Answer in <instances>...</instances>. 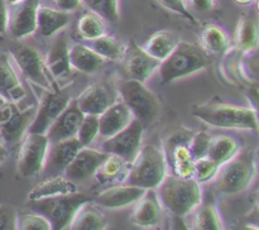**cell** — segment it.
Here are the masks:
<instances>
[{
	"label": "cell",
	"instance_id": "cell-1",
	"mask_svg": "<svg viewBox=\"0 0 259 230\" xmlns=\"http://www.w3.org/2000/svg\"><path fill=\"white\" fill-rule=\"evenodd\" d=\"M156 191L163 209L179 217L191 214L202 200L201 183L194 177L186 178L175 173H167Z\"/></svg>",
	"mask_w": 259,
	"mask_h": 230
},
{
	"label": "cell",
	"instance_id": "cell-2",
	"mask_svg": "<svg viewBox=\"0 0 259 230\" xmlns=\"http://www.w3.org/2000/svg\"><path fill=\"white\" fill-rule=\"evenodd\" d=\"M257 173V153L252 148L239 149L229 161L220 164L215 186L224 195H237L252 185Z\"/></svg>",
	"mask_w": 259,
	"mask_h": 230
},
{
	"label": "cell",
	"instance_id": "cell-3",
	"mask_svg": "<svg viewBox=\"0 0 259 230\" xmlns=\"http://www.w3.org/2000/svg\"><path fill=\"white\" fill-rule=\"evenodd\" d=\"M192 115L199 120L223 129L258 131L257 109L233 104H204L194 108Z\"/></svg>",
	"mask_w": 259,
	"mask_h": 230
},
{
	"label": "cell",
	"instance_id": "cell-4",
	"mask_svg": "<svg viewBox=\"0 0 259 230\" xmlns=\"http://www.w3.org/2000/svg\"><path fill=\"white\" fill-rule=\"evenodd\" d=\"M207 65L206 53L190 42H177L171 53L161 61L158 67L162 83H171L204 70Z\"/></svg>",
	"mask_w": 259,
	"mask_h": 230
},
{
	"label": "cell",
	"instance_id": "cell-5",
	"mask_svg": "<svg viewBox=\"0 0 259 230\" xmlns=\"http://www.w3.org/2000/svg\"><path fill=\"white\" fill-rule=\"evenodd\" d=\"M167 173H168V166L163 151L151 144H147L142 146L136 158L129 164L125 179L126 183L136 185L146 190H156Z\"/></svg>",
	"mask_w": 259,
	"mask_h": 230
},
{
	"label": "cell",
	"instance_id": "cell-6",
	"mask_svg": "<svg viewBox=\"0 0 259 230\" xmlns=\"http://www.w3.org/2000/svg\"><path fill=\"white\" fill-rule=\"evenodd\" d=\"M116 91L120 100L132 111L134 119L143 125H151L158 119L161 104L156 94L147 87L144 82L133 78L121 80L116 85Z\"/></svg>",
	"mask_w": 259,
	"mask_h": 230
},
{
	"label": "cell",
	"instance_id": "cell-7",
	"mask_svg": "<svg viewBox=\"0 0 259 230\" xmlns=\"http://www.w3.org/2000/svg\"><path fill=\"white\" fill-rule=\"evenodd\" d=\"M93 200L89 195L77 191L68 195L46 197L28 201V209L40 212L50 220L52 230L68 229L81 205Z\"/></svg>",
	"mask_w": 259,
	"mask_h": 230
},
{
	"label": "cell",
	"instance_id": "cell-8",
	"mask_svg": "<svg viewBox=\"0 0 259 230\" xmlns=\"http://www.w3.org/2000/svg\"><path fill=\"white\" fill-rule=\"evenodd\" d=\"M9 55L27 80L46 91L53 90L45 60L34 45L24 42L14 43L10 45Z\"/></svg>",
	"mask_w": 259,
	"mask_h": 230
},
{
	"label": "cell",
	"instance_id": "cell-9",
	"mask_svg": "<svg viewBox=\"0 0 259 230\" xmlns=\"http://www.w3.org/2000/svg\"><path fill=\"white\" fill-rule=\"evenodd\" d=\"M35 111L37 105L22 110L17 103L0 96V136L5 144H14L24 136L34 119Z\"/></svg>",
	"mask_w": 259,
	"mask_h": 230
},
{
	"label": "cell",
	"instance_id": "cell-10",
	"mask_svg": "<svg viewBox=\"0 0 259 230\" xmlns=\"http://www.w3.org/2000/svg\"><path fill=\"white\" fill-rule=\"evenodd\" d=\"M48 141L46 134L27 131L22 138L18 153V172L23 177H37L42 174L47 153Z\"/></svg>",
	"mask_w": 259,
	"mask_h": 230
},
{
	"label": "cell",
	"instance_id": "cell-11",
	"mask_svg": "<svg viewBox=\"0 0 259 230\" xmlns=\"http://www.w3.org/2000/svg\"><path fill=\"white\" fill-rule=\"evenodd\" d=\"M143 133V124L137 119H133L125 128L106 138L101 144V151L105 153L116 154L131 164L142 148Z\"/></svg>",
	"mask_w": 259,
	"mask_h": 230
},
{
	"label": "cell",
	"instance_id": "cell-12",
	"mask_svg": "<svg viewBox=\"0 0 259 230\" xmlns=\"http://www.w3.org/2000/svg\"><path fill=\"white\" fill-rule=\"evenodd\" d=\"M70 91L51 90L46 91L42 96L40 104H37V111L33 121L30 123L28 131L30 133L46 134L48 128L57 119V116L67 108L71 103Z\"/></svg>",
	"mask_w": 259,
	"mask_h": 230
},
{
	"label": "cell",
	"instance_id": "cell-13",
	"mask_svg": "<svg viewBox=\"0 0 259 230\" xmlns=\"http://www.w3.org/2000/svg\"><path fill=\"white\" fill-rule=\"evenodd\" d=\"M39 5L40 0H20L15 4H9L7 32L15 39L34 34Z\"/></svg>",
	"mask_w": 259,
	"mask_h": 230
},
{
	"label": "cell",
	"instance_id": "cell-14",
	"mask_svg": "<svg viewBox=\"0 0 259 230\" xmlns=\"http://www.w3.org/2000/svg\"><path fill=\"white\" fill-rule=\"evenodd\" d=\"M123 66L129 78L146 82L148 78L153 76V73L158 70L159 63L157 58L149 55L142 45H138L136 42H129L125 48H123Z\"/></svg>",
	"mask_w": 259,
	"mask_h": 230
},
{
	"label": "cell",
	"instance_id": "cell-15",
	"mask_svg": "<svg viewBox=\"0 0 259 230\" xmlns=\"http://www.w3.org/2000/svg\"><path fill=\"white\" fill-rule=\"evenodd\" d=\"M116 100H119L118 91L108 82L91 83L75 99L83 114L93 115H100Z\"/></svg>",
	"mask_w": 259,
	"mask_h": 230
},
{
	"label": "cell",
	"instance_id": "cell-16",
	"mask_svg": "<svg viewBox=\"0 0 259 230\" xmlns=\"http://www.w3.org/2000/svg\"><path fill=\"white\" fill-rule=\"evenodd\" d=\"M82 147L76 136L48 144L42 174H46V177L63 174L66 167Z\"/></svg>",
	"mask_w": 259,
	"mask_h": 230
},
{
	"label": "cell",
	"instance_id": "cell-17",
	"mask_svg": "<svg viewBox=\"0 0 259 230\" xmlns=\"http://www.w3.org/2000/svg\"><path fill=\"white\" fill-rule=\"evenodd\" d=\"M68 50L70 47H68L67 35L61 30L53 39L45 60L48 72L60 83H67L72 76Z\"/></svg>",
	"mask_w": 259,
	"mask_h": 230
},
{
	"label": "cell",
	"instance_id": "cell-18",
	"mask_svg": "<svg viewBox=\"0 0 259 230\" xmlns=\"http://www.w3.org/2000/svg\"><path fill=\"white\" fill-rule=\"evenodd\" d=\"M138 227H157L163 220V205L154 189L146 190L143 196L133 205L129 217Z\"/></svg>",
	"mask_w": 259,
	"mask_h": 230
},
{
	"label": "cell",
	"instance_id": "cell-19",
	"mask_svg": "<svg viewBox=\"0 0 259 230\" xmlns=\"http://www.w3.org/2000/svg\"><path fill=\"white\" fill-rule=\"evenodd\" d=\"M106 156H108V153L103 151L82 147L76 153L70 164L66 167L63 176H66L68 179L76 182V183L86 181V179L94 177L96 169L103 163Z\"/></svg>",
	"mask_w": 259,
	"mask_h": 230
},
{
	"label": "cell",
	"instance_id": "cell-20",
	"mask_svg": "<svg viewBox=\"0 0 259 230\" xmlns=\"http://www.w3.org/2000/svg\"><path fill=\"white\" fill-rule=\"evenodd\" d=\"M146 189L136 186L131 183L114 185L101 191L93 199L98 206L105 207V209H123V207L132 206L136 204L143 194Z\"/></svg>",
	"mask_w": 259,
	"mask_h": 230
},
{
	"label": "cell",
	"instance_id": "cell-21",
	"mask_svg": "<svg viewBox=\"0 0 259 230\" xmlns=\"http://www.w3.org/2000/svg\"><path fill=\"white\" fill-rule=\"evenodd\" d=\"M83 115L85 114L80 110L76 101L71 100L67 108L57 116V119L53 121V124L48 128L47 133H46L50 143L75 138Z\"/></svg>",
	"mask_w": 259,
	"mask_h": 230
},
{
	"label": "cell",
	"instance_id": "cell-22",
	"mask_svg": "<svg viewBox=\"0 0 259 230\" xmlns=\"http://www.w3.org/2000/svg\"><path fill=\"white\" fill-rule=\"evenodd\" d=\"M133 119L132 111L119 98V100L99 115V135L104 139L109 138L125 128Z\"/></svg>",
	"mask_w": 259,
	"mask_h": 230
},
{
	"label": "cell",
	"instance_id": "cell-23",
	"mask_svg": "<svg viewBox=\"0 0 259 230\" xmlns=\"http://www.w3.org/2000/svg\"><path fill=\"white\" fill-rule=\"evenodd\" d=\"M0 96L13 103L25 98V90L18 77L9 53H0Z\"/></svg>",
	"mask_w": 259,
	"mask_h": 230
},
{
	"label": "cell",
	"instance_id": "cell-24",
	"mask_svg": "<svg viewBox=\"0 0 259 230\" xmlns=\"http://www.w3.org/2000/svg\"><path fill=\"white\" fill-rule=\"evenodd\" d=\"M70 13L62 12L57 8L39 5L37 12V29L35 33L46 38L57 34L70 23Z\"/></svg>",
	"mask_w": 259,
	"mask_h": 230
},
{
	"label": "cell",
	"instance_id": "cell-25",
	"mask_svg": "<svg viewBox=\"0 0 259 230\" xmlns=\"http://www.w3.org/2000/svg\"><path fill=\"white\" fill-rule=\"evenodd\" d=\"M77 191L78 187L76 182L71 181L63 174H56V176L47 177L46 179L40 181L37 186L33 187L28 195V201L73 194Z\"/></svg>",
	"mask_w": 259,
	"mask_h": 230
},
{
	"label": "cell",
	"instance_id": "cell-26",
	"mask_svg": "<svg viewBox=\"0 0 259 230\" xmlns=\"http://www.w3.org/2000/svg\"><path fill=\"white\" fill-rule=\"evenodd\" d=\"M71 67L82 73H94L104 66L105 58L96 53L90 45L76 43L68 50Z\"/></svg>",
	"mask_w": 259,
	"mask_h": 230
},
{
	"label": "cell",
	"instance_id": "cell-27",
	"mask_svg": "<svg viewBox=\"0 0 259 230\" xmlns=\"http://www.w3.org/2000/svg\"><path fill=\"white\" fill-rule=\"evenodd\" d=\"M108 227L105 215L99 210L93 200L81 205L73 216L68 229L72 230H104Z\"/></svg>",
	"mask_w": 259,
	"mask_h": 230
},
{
	"label": "cell",
	"instance_id": "cell-28",
	"mask_svg": "<svg viewBox=\"0 0 259 230\" xmlns=\"http://www.w3.org/2000/svg\"><path fill=\"white\" fill-rule=\"evenodd\" d=\"M259 29L257 17L253 14H243L238 20L235 29V45L242 52H253L258 48Z\"/></svg>",
	"mask_w": 259,
	"mask_h": 230
},
{
	"label": "cell",
	"instance_id": "cell-29",
	"mask_svg": "<svg viewBox=\"0 0 259 230\" xmlns=\"http://www.w3.org/2000/svg\"><path fill=\"white\" fill-rule=\"evenodd\" d=\"M128 169L129 163L125 159L116 156V154L108 153V156L105 157L103 163H101L100 166H99V168L96 169L94 177H95V178L98 179L99 183L101 185L113 183V182L120 179L121 177H126Z\"/></svg>",
	"mask_w": 259,
	"mask_h": 230
},
{
	"label": "cell",
	"instance_id": "cell-30",
	"mask_svg": "<svg viewBox=\"0 0 259 230\" xmlns=\"http://www.w3.org/2000/svg\"><path fill=\"white\" fill-rule=\"evenodd\" d=\"M200 43L205 53H218L224 52L229 45V37L227 32L222 27L217 24H207L200 34Z\"/></svg>",
	"mask_w": 259,
	"mask_h": 230
},
{
	"label": "cell",
	"instance_id": "cell-31",
	"mask_svg": "<svg viewBox=\"0 0 259 230\" xmlns=\"http://www.w3.org/2000/svg\"><path fill=\"white\" fill-rule=\"evenodd\" d=\"M239 142L232 135H217L211 136L209 151L206 157L217 162L218 164H223L229 161L238 151H239Z\"/></svg>",
	"mask_w": 259,
	"mask_h": 230
},
{
	"label": "cell",
	"instance_id": "cell-32",
	"mask_svg": "<svg viewBox=\"0 0 259 230\" xmlns=\"http://www.w3.org/2000/svg\"><path fill=\"white\" fill-rule=\"evenodd\" d=\"M176 44L177 39L175 38L174 33L168 32V30H158V32H154L146 40L143 48L154 58H157L158 61H163L174 51Z\"/></svg>",
	"mask_w": 259,
	"mask_h": 230
},
{
	"label": "cell",
	"instance_id": "cell-33",
	"mask_svg": "<svg viewBox=\"0 0 259 230\" xmlns=\"http://www.w3.org/2000/svg\"><path fill=\"white\" fill-rule=\"evenodd\" d=\"M194 229L196 230H222L224 227L219 210L212 204H200L194 210Z\"/></svg>",
	"mask_w": 259,
	"mask_h": 230
},
{
	"label": "cell",
	"instance_id": "cell-34",
	"mask_svg": "<svg viewBox=\"0 0 259 230\" xmlns=\"http://www.w3.org/2000/svg\"><path fill=\"white\" fill-rule=\"evenodd\" d=\"M76 29L81 38L86 40H94L106 33L105 20L96 13H85L77 20Z\"/></svg>",
	"mask_w": 259,
	"mask_h": 230
},
{
	"label": "cell",
	"instance_id": "cell-35",
	"mask_svg": "<svg viewBox=\"0 0 259 230\" xmlns=\"http://www.w3.org/2000/svg\"><path fill=\"white\" fill-rule=\"evenodd\" d=\"M90 12L100 15L105 22L118 23L120 19L119 0H82Z\"/></svg>",
	"mask_w": 259,
	"mask_h": 230
},
{
	"label": "cell",
	"instance_id": "cell-36",
	"mask_svg": "<svg viewBox=\"0 0 259 230\" xmlns=\"http://www.w3.org/2000/svg\"><path fill=\"white\" fill-rule=\"evenodd\" d=\"M90 47L105 60H119L123 55L121 43L114 37H111V35H108L106 33L101 37L91 40Z\"/></svg>",
	"mask_w": 259,
	"mask_h": 230
},
{
	"label": "cell",
	"instance_id": "cell-37",
	"mask_svg": "<svg viewBox=\"0 0 259 230\" xmlns=\"http://www.w3.org/2000/svg\"><path fill=\"white\" fill-rule=\"evenodd\" d=\"M99 135V115L85 114L80 126H78L76 138L83 147H89L96 136Z\"/></svg>",
	"mask_w": 259,
	"mask_h": 230
},
{
	"label": "cell",
	"instance_id": "cell-38",
	"mask_svg": "<svg viewBox=\"0 0 259 230\" xmlns=\"http://www.w3.org/2000/svg\"><path fill=\"white\" fill-rule=\"evenodd\" d=\"M18 229L22 230H52L50 220L40 212L29 210L18 214Z\"/></svg>",
	"mask_w": 259,
	"mask_h": 230
},
{
	"label": "cell",
	"instance_id": "cell-39",
	"mask_svg": "<svg viewBox=\"0 0 259 230\" xmlns=\"http://www.w3.org/2000/svg\"><path fill=\"white\" fill-rule=\"evenodd\" d=\"M219 167L220 164L210 159L209 157H202V158L194 161V173H192V177L199 183H206V182L215 178Z\"/></svg>",
	"mask_w": 259,
	"mask_h": 230
},
{
	"label": "cell",
	"instance_id": "cell-40",
	"mask_svg": "<svg viewBox=\"0 0 259 230\" xmlns=\"http://www.w3.org/2000/svg\"><path fill=\"white\" fill-rule=\"evenodd\" d=\"M210 141H211V135L207 134L205 130H200L192 134L191 141L189 143V149L194 161L202 158V157H206Z\"/></svg>",
	"mask_w": 259,
	"mask_h": 230
},
{
	"label": "cell",
	"instance_id": "cell-41",
	"mask_svg": "<svg viewBox=\"0 0 259 230\" xmlns=\"http://www.w3.org/2000/svg\"><path fill=\"white\" fill-rule=\"evenodd\" d=\"M157 3L162 5L164 9L169 10V12L175 13V14L181 15L182 18L191 22L192 24L196 23V19H195V17L190 13L189 8H187L186 0H157Z\"/></svg>",
	"mask_w": 259,
	"mask_h": 230
},
{
	"label": "cell",
	"instance_id": "cell-42",
	"mask_svg": "<svg viewBox=\"0 0 259 230\" xmlns=\"http://www.w3.org/2000/svg\"><path fill=\"white\" fill-rule=\"evenodd\" d=\"M18 229V212L9 205H0V230Z\"/></svg>",
	"mask_w": 259,
	"mask_h": 230
},
{
	"label": "cell",
	"instance_id": "cell-43",
	"mask_svg": "<svg viewBox=\"0 0 259 230\" xmlns=\"http://www.w3.org/2000/svg\"><path fill=\"white\" fill-rule=\"evenodd\" d=\"M53 5L62 12L72 13L82 5V0H53Z\"/></svg>",
	"mask_w": 259,
	"mask_h": 230
},
{
	"label": "cell",
	"instance_id": "cell-44",
	"mask_svg": "<svg viewBox=\"0 0 259 230\" xmlns=\"http://www.w3.org/2000/svg\"><path fill=\"white\" fill-rule=\"evenodd\" d=\"M190 5L195 12L205 13L214 8L215 0H190Z\"/></svg>",
	"mask_w": 259,
	"mask_h": 230
},
{
	"label": "cell",
	"instance_id": "cell-45",
	"mask_svg": "<svg viewBox=\"0 0 259 230\" xmlns=\"http://www.w3.org/2000/svg\"><path fill=\"white\" fill-rule=\"evenodd\" d=\"M8 12H9V4H8V2L7 0H0V34L7 33Z\"/></svg>",
	"mask_w": 259,
	"mask_h": 230
},
{
	"label": "cell",
	"instance_id": "cell-46",
	"mask_svg": "<svg viewBox=\"0 0 259 230\" xmlns=\"http://www.w3.org/2000/svg\"><path fill=\"white\" fill-rule=\"evenodd\" d=\"M8 157V149H7V146H5L4 141H3V138L0 136V163H2L3 161H4L5 158Z\"/></svg>",
	"mask_w": 259,
	"mask_h": 230
},
{
	"label": "cell",
	"instance_id": "cell-47",
	"mask_svg": "<svg viewBox=\"0 0 259 230\" xmlns=\"http://www.w3.org/2000/svg\"><path fill=\"white\" fill-rule=\"evenodd\" d=\"M234 2L239 5H249V4H252L254 0H234Z\"/></svg>",
	"mask_w": 259,
	"mask_h": 230
},
{
	"label": "cell",
	"instance_id": "cell-48",
	"mask_svg": "<svg viewBox=\"0 0 259 230\" xmlns=\"http://www.w3.org/2000/svg\"><path fill=\"white\" fill-rule=\"evenodd\" d=\"M7 2H8V4H15V3L20 2V0H7Z\"/></svg>",
	"mask_w": 259,
	"mask_h": 230
}]
</instances>
